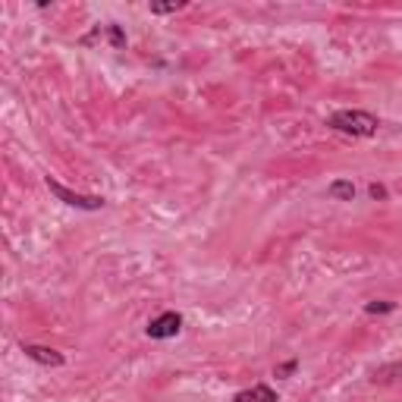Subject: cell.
I'll return each mask as SVG.
<instances>
[{"label":"cell","instance_id":"cell-4","mask_svg":"<svg viewBox=\"0 0 402 402\" xmlns=\"http://www.w3.org/2000/svg\"><path fill=\"white\" fill-rule=\"evenodd\" d=\"M22 352H25V358L44 364V368H60V364L66 362V358H63V352L50 349V345H38V343H22Z\"/></svg>","mask_w":402,"mask_h":402},{"label":"cell","instance_id":"cell-12","mask_svg":"<svg viewBox=\"0 0 402 402\" xmlns=\"http://www.w3.org/2000/svg\"><path fill=\"white\" fill-rule=\"evenodd\" d=\"M368 195H371L374 201H387V188L377 186V182H371V186H368Z\"/></svg>","mask_w":402,"mask_h":402},{"label":"cell","instance_id":"cell-2","mask_svg":"<svg viewBox=\"0 0 402 402\" xmlns=\"http://www.w3.org/2000/svg\"><path fill=\"white\" fill-rule=\"evenodd\" d=\"M47 188L63 201V204L79 207V211H100V207H104V198H100V195H82V192H73V188L60 186V182L50 179V176H47Z\"/></svg>","mask_w":402,"mask_h":402},{"label":"cell","instance_id":"cell-10","mask_svg":"<svg viewBox=\"0 0 402 402\" xmlns=\"http://www.w3.org/2000/svg\"><path fill=\"white\" fill-rule=\"evenodd\" d=\"M389 374H402V362L399 364H389V368H380L374 374V380H389Z\"/></svg>","mask_w":402,"mask_h":402},{"label":"cell","instance_id":"cell-8","mask_svg":"<svg viewBox=\"0 0 402 402\" xmlns=\"http://www.w3.org/2000/svg\"><path fill=\"white\" fill-rule=\"evenodd\" d=\"M364 311H368V314H387V311H396V305H393V302H368Z\"/></svg>","mask_w":402,"mask_h":402},{"label":"cell","instance_id":"cell-9","mask_svg":"<svg viewBox=\"0 0 402 402\" xmlns=\"http://www.w3.org/2000/svg\"><path fill=\"white\" fill-rule=\"evenodd\" d=\"M186 3H151V13L154 16H163V13H176V10H182Z\"/></svg>","mask_w":402,"mask_h":402},{"label":"cell","instance_id":"cell-7","mask_svg":"<svg viewBox=\"0 0 402 402\" xmlns=\"http://www.w3.org/2000/svg\"><path fill=\"white\" fill-rule=\"evenodd\" d=\"M327 195L336 201H352L355 198V186H352V179H333L330 186H327Z\"/></svg>","mask_w":402,"mask_h":402},{"label":"cell","instance_id":"cell-1","mask_svg":"<svg viewBox=\"0 0 402 402\" xmlns=\"http://www.w3.org/2000/svg\"><path fill=\"white\" fill-rule=\"evenodd\" d=\"M333 132H343V135H352V138H371L377 135V117L368 110H336L330 119H327Z\"/></svg>","mask_w":402,"mask_h":402},{"label":"cell","instance_id":"cell-3","mask_svg":"<svg viewBox=\"0 0 402 402\" xmlns=\"http://www.w3.org/2000/svg\"><path fill=\"white\" fill-rule=\"evenodd\" d=\"M144 330H148L151 339H173L176 333L182 330V314L179 311H163V314H157V318H151Z\"/></svg>","mask_w":402,"mask_h":402},{"label":"cell","instance_id":"cell-11","mask_svg":"<svg viewBox=\"0 0 402 402\" xmlns=\"http://www.w3.org/2000/svg\"><path fill=\"white\" fill-rule=\"evenodd\" d=\"M295 368H299V358H292V362L280 364V368H276V371H274V374H276V377H289V374H292V371H295Z\"/></svg>","mask_w":402,"mask_h":402},{"label":"cell","instance_id":"cell-5","mask_svg":"<svg viewBox=\"0 0 402 402\" xmlns=\"http://www.w3.org/2000/svg\"><path fill=\"white\" fill-rule=\"evenodd\" d=\"M280 396L274 393V387H267V383H255V387L248 389H239L236 396H232V402H276Z\"/></svg>","mask_w":402,"mask_h":402},{"label":"cell","instance_id":"cell-6","mask_svg":"<svg viewBox=\"0 0 402 402\" xmlns=\"http://www.w3.org/2000/svg\"><path fill=\"white\" fill-rule=\"evenodd\" d=\"M98 38H107L113 47H126L123 29H119V25H113V22H110V25H98V29H94L88 38H82V44H91V41H98Z\"/></svg>","mask_w":402,"mask_h":402}]
</instances>
